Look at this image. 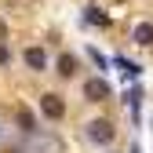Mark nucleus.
<instances>
[{
    "label": "nucleus",
    "instance_id": "15",
    "mask_svg": "<svg viewBox=\"0 0 153 153\" xmlns=\"http://www.w3.org/2000/svg\"><path fill=\"white\" fill-rule=\"evenodd\" d=\"M0 139H4V128H0Z\"/></svg>",
    "mask_w": 153,
    "mask_h": 153
},
{
    "label": "nucleus",
    "instance_id": "9",
    "mask_svg": "<svg viewBox=\"0 0 153 153\" xmlns=\"http://www.w3.org/2000/svg\"><path fill=\"white\" fill-rule=\"evenodd\" d=\"M84 18H88V26H99V29H106V26H109V18H106L99 7H88V11H84Z\"/></svg>",
    "mask_w": 153,
    "mask_h": 153
},
{
    "label": "nucleus",
    "instance_id": "12",
    "mask_svg": "<svg viewBox=\"0 0 153 153\" xmlns=\"http://www.w3.org/2000/svg\"><path fill=\"white\" fill-rule=\"evenodd\" d=\"M7 62H11V48L0 40V66H7Z\"/></svg>",
    "mask_w": 153,
    "mask_h": 153
},
{
    "label": "nucleus",
    "instance_id": "6",
    "mask_svg": "<svg viewBox=\"0 0 153 153\" xmlns=\"http://www.w3.org/2000/svg\"><path fill=\"white\" fill-rule=\"evenodd\" d=\"M131 40L142 44V48H149L153 44V22H139L135 29H131Z\"/></svg>",
    "mask_w": 153,
    "mask_h": 153
},
{
    "label": "nucleus",
    "instance_id": "3",
    "mask_svg": "<svg viewBox=\"0 0 153 153\" xmlns=\"http://www.w3.org/2000/svg\"><path fill=\"white\" fill-rule=\"evenodd\" d=\"M109 95H113V88H109L106 76H88L84 80V99L88 102H106Z\"/></svg>",
    "mask_w": 153,
    "mask_h": 153
},
{
    "label": "nucleus",
    "instance_id": "2",
    "mask_svg": "<svg viewBox=\"0 0 153 153\" xmlns=\"http://www.w3.org/2000/svg\"><path fill=\"white\" fill-rule=\"evenodd\" d=\"M40 113H44L48 120H62V117H66L62 95H59V91H44V95H40Z\"/></svg>",
    "mask_w": 153,
    "mask_h": 153
},
{
    "label": "nucleus",
    "instance_id": "5",
    "mask_svg": "<svg viewBox=\"0 0 153 153\" xmlns=\"http://www.w3.org/2000/svg\"><path fill=\"white\" fill-rule=\"evenodd\" d=\"M22 59H26V66H29L33 73H40V69H48V51H44V48H36V44L22 51Z\"/></svg>",
    "mask_w": 153,
    "mask_h": 153
},
{
    "label": "nucleus",
    "instance_id": "11",
    "mask_svg": "<svg viewBox=\"0 0 153 153\" xmlns=\"http://www.w3.org/2000/svg\"><path fill=\"white\" fill-rule=\"evenodd\" d=\"M88 59H91L95 66H99V69H109V59H106V55H102L99 48H88Z\"/></svg>",
    "mask_w": 153,
    "mask_h": 153
},
{
    "label": "nucleus",
    "instance_id": "7",
    "mask_svg": "<svg viewBox=\"0 0 153 153\" xmlns=\"http://www.w3.org/2000/svg\"><path fill=\"white\" fill-rule=\"evenodd\" d=\"M113 62L120 66V73L128 76V80H139V73H142V66H139V62H131V59H113Z\"/></svg>",
    "mask_w": 153,
    "mask_h": 153
},
{
    "label": "nucleus",
    "instance_id": "10",
    "mask_svg": "<svg viewBox=\"0 0 153 153\" xmlns=\"http://www.w3.org/2000/svg\"><path fill=\"white\" fill-rule=\"evenodd\" d=\"M18 124H22L26 135H33V131H36V120H33V113H29V109H18Z\"/></svg>",
    "mask_w": 153,
    "mask_h": 153
},
{
    "label": "nucleus",
    "instance_id": "4",
    "mask_svg": "<svg viewBox=\"0 0 153 153\" xmlns=\"http://www.w3.org/2000/svg\"><path fill=\"white\" fill-rule=\"evenodd\" d=\"M76 69H80V59H76L73 51H62L59 59H55V73L66 76V80H69V76H76Z\"/></svg>",
    "mask_w": 153,
    "mask_h": 153
},
{
    "label": "nucleus",
    "instance_id": "8",
    "mask_svg": "<svg viewBox=\"0 0 153 153\" xmlns=\"http://www.w3.org/2000/svg\"><path fill=\"white\" fill-rule=\"evenodd\" d=\"M124 102L131 106V117H135V120H139V106H142V88L135 84V88H131V91L124 95Z\"/></svg>",
    "mask_w": 153,
    "mask_h": 153
},
{
    "label": "nucleus",
    "instance_id": "1",
    "mask_svg": "<svg viewBox=\"0 0 153 153\" xmlns=\"http://www.w3.org/2000/svg\"><path fill=\"white\" fill-rule=\"evenodd\" d=\"M84 135H88V142L91 146H99V149H106L109 142H113V135H117V128H113L106 117H99V120H91L88 128H84Z\"/></svg>",
    "mask_w": 153,
    "mask_h": 153
},
{
    "label": "nucleus",
    "instance_id": "13",
    "mask_svg": "<svg viewBox=\"0 0 153 153\" xmlns=\"http://www.w3.org/2000/svg\"><path fill=\"white\" fill-rule=\"evenodd\" d=\"M4 36H7V22H4V18H0V40H4Z\"/></svg>",
    "mask_w": 153,
    "mask_h": 153
},
{
    "label": "nucleus",
    "instance_id": "14",
    "mask_svg": "<svg viewBox=\"0 0 153 153\" xmlns=\"http://www.w3.org/2000/svg\"><path fill=\"white\" fill-rule=\"evenodd\" d=\"M131 153H142V146H139V142H131Z\"/></svg>",
    "mask_w": 153,
    "mask_h": 153
}]
</instances>
